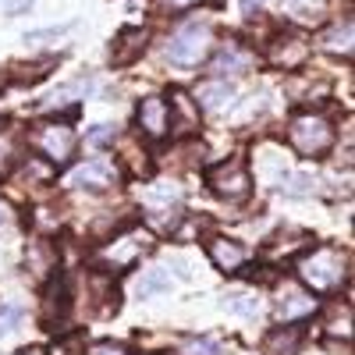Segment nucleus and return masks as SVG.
<instances>
[{
	"label": "nucleus",
	"instance_id": "nucleus-1",
	"mask_svg": "<svg viewBox=\"0 0 355 355\" xmlns=\"http://www.w3.org/2000/svg\"><path fill=\"white\" fill-rule=\"evenodd\" d=\"M295 270H299V281L313 295H327V291H338L348 281V259L331 245H309L299 259H295Z\"/></svg>",
	"mask_w": 355,
	"mask_h": 355
},
{
	"label": "nucleus",
	"instance_id": "nucleus-2",
	"mask_svg": "<svg viewBox=\"0 0 355 355\" xmlns=\"http://www.w3.org/2000/svg\"><path fill=\"white\" fill-rule=\"evenodd\" d=\"M214 50V33L206 21H192V25H182L178 33L167 40V61L178 64V68H199L206 57Z\"/></svg>",
	"mask_w": 355,
	"mask_h": 355
},
{
	"label": "nucleus",
	"instance_id": "nucleus-3",
	"mask_svg": "<svg viewBox=\"0 0 355 355\" xmlns=\"http://www.w3.org/2000/svg\"><path fill=\"white\" fill-rule=\"evenodd\" d=\"M150 249H153V234L142 231V227H132L121 239H110V245L100 252V270L103 274H121L128 266H135Z\"/></svg>",
	"mask_w": 355,
	"mask_h": 355
},
{
	"label": "nucleus",
	"instance_id": "nucleus-4",
	"mask_svg": "<svg viewBox=\"0 0 355 355\" xmlns=\"http://www.w3.org/2000/svg\"><path fill=\"white\" fill-rule=\"evenodd\" d=\"M288 139H291V146L302 157H323L334 146V128H331L327 117L302 114V117H295V121L288 125Z\"/></svg>",
	"mask_w": 355,
	"mask_h": 355
},
{
	"label": "nucleus",
	"instance_id": "nucleus-5",
	"mask_svg": "<svg viewBox=\"0 0 355 355\" xmlns=\"http://www.w3.org/2000/svg\"><path fill=\"white\" fill-rule=\"evenodd\" d=\"M206 185H210V192H217L220 199L239 202L252 192V178H249V167H245L242 157H227V160H220L206 171Z\"/></svg>",
	"mask_w": 355,
	"mask_h": 355
},
{
	"label": "nucleus",
	"instance_id": "nucleus-6",
	"mask_svg": "<svg viewBox=\"0 0 355 355\" xmlns=\"http://www.w3.org/2000/svg\"><path fill=\"white\" fill-rule=\"evenodd\" d=\"M33 146L43 153V160H50L53 167H64V164H71V157L78 150V135L64 121H43L33 132Z\"/></svg>",
	"mask_w": 355,
	"mask_h": 355
},
{
	"label": "nucleus",
	"instance_id": "nucleus-7",
	"mask_svg": "<svg viewBox=\"0 0 355 355\" xmlns=\"http://www.w3.org/2000/svg\"><path fill=\"white\" fill-rule=\"evenodd\" d=\"M316 239L309 231H299V227H281L277 234H270V239L263 242V259L266 263H274V266H281L284 259L288 263H295L309 245H313Z\"/></svg>",
	"mask_w": 355,
	"mask_h": 355
},
{
	"label": "nucleus",
	"instance_id": "nucleus-8",
	"mask_svg": "<svg viewBox=\"0 0 355 355\" xmlns=\"http://www.w3.org/2000/svg\"><path fill=\"white\" fill-rule=\"evenodd\" d=\"M68 185L89 189V192H103V189L117 185V164H114V160H103V157H100V160H85V164H78V167L71 171Z\"/></svg>",
	"mask_w": 355,
	"mask_h": 355
},
{
	"label": "nucleus",
	"instance_id": "nucleus-9",
	"mask_svg": "<svg viewBox=\"0 0 355 355\" xmlns=\"http://www.w3.org/2000/svg\"><path fill=\"white\" fill-rule=\"evenodd\" d=\"M135 121L146 139H164L171 132V103L164 96H146L135 110Z\"/></svg>",
	"mask_w": 355,
	"mask_h": 355
},
{
	"label": "nucleus",
	"instance_id": "nucleus-10",
	"mask_svg": "<svg viewBox=\"0 0 355 355\" xmlns=\"http://www.w3.org/2000/svg\"><path fill=\"white\" fill-rule=\"evenodd\" d=\"M256 64V53L239 46L234 40H227L214 57H210V75L214 78H227V75H239V71H249Z\"/></svg>",
	"mask_w": 355,
	"mask_h": 355
},
{
	"label": "nucleus",
	"instance_id": "nucleus-11",
	"mask_svg": "<svg viewBox=\"0 0 355 355\" xmlns=\"http://www.w3.org/2000/svg\"><path fill=\"white\" fill-rule=\"evenodd\" d=\"M146 40H150V33H146V28H139V25L121 28V33H117V40H114V46H110V64H114V68L135 64L139 57L146 53Z\"/></svg>",
	"mask_w": 355,
	"mask_h": 355
},
{
	"label": "nucleus",
	"instance_id": "nucleus-12",
	"mask_svg": "<svg viewBox=\"0 0 355 355\" xmlns=\"http://www.w3.org/2000/svg\"><path fill=\"white\" fill-rule=\"evenodd\" d=\"M68 309H71V288H68V281L50 274V288L43 295V323L50 331H57V323H64Z\"/></svg>",
	"mask_w": 355,
	"mask_h": 355
},
{
	"label": "nucleus",
	"instance_id": "nucleus-13",
	"mask_svg": "<svg viewBox=\"0 0 355 355\" xmlns=\"http://www.w3.org/2000/svg\"><path fill=\"white\" fill-rule=\"evenodd\" d=\"M206 252H210L214 266L224 270V274H239L245 266V259H249V249L242 242H234V239H210L206 242Z\"/></svg>",
	"mask_w": 355,
	"mask_h": 355
},
{
	"label": "nucleus",
	"instance_id": "nucleus-14",
	"mask_svg": "<svg viewBox=\"0 0 355 355\" xmlns=\"http://www.w3.org/2000/svg\"><path fill=\"white\" fill-rule=\"evenodd\" d=\"M266 57H270V64H277V68L291 71V68L306 64V57H309V43H306V40H299V36H281V40H274L270 46H266Z\"/></svg>",
	"mask_w": 355,
	"mask_h": 355
},
{
	"label": "nucleus",
	"instance_id": "nucleus-15",
	"mask_svg": "<svg viewBox=\"0 0 355 355\" xmlns=\"http://www.w3.org/2000/svg\"><path fill=\"white\" fill-rule=\"evenodd\" d=\"M309 313H316V299H313L309 288H288V291H281L277 316H281L284 323H299V320H306Z\"/></svg>",
	"mask_w": 355,
	"mask_h": 355
},
{
	"label": "nucleus",
	"instance_id": "nucleus-16",
	"mask_svg": "<svg viewBox=\"0 0 355 355\" xmlns=\"http://www.w3.org/2000/svg\"><path fill=\"white\" fill-rule=\"evenodd\" d=\"M299 348H302V327L299 323L274 327L263 338V355H299Z\"/></svg>",
	"mask_w": 355,
	"mask_h": 355
},
{
	"label": "nucleus",
	"instance_id": "nucleus-17",
	"mask_svg": "<svg viewBox=\"0 0 355 355\" xmlns=\"http://www.w3.org/2000/svg\"><path fill=\"white\" fill-rule=\"evenodd\" d=\"M231 100H234V85L227 82V78H214V82H202L199 89H196V107L199 110H224V107H231Z\"/></svg>",
	"mask_w": 355,
	"mask_h": 355
},
{
	"label": "nucleus",
	"instance_id": "nucleus-18",
	"mask_svg": "<svg viewBox=\"0 0 355 355\" xmlns=\"http://www.w3.org/2000/svg\"><path fill=\"white\" fill-rule=\"evenodd\" d=\"M93 78H75V82H68V85H57V93L43 103V107H50V110H57V107H78V100H85L89 93H93Z\"/></svg>",
	"mask_w": 355,
	"mask_h": 355
},
{
	"label": "nucleus",
	"instance_id": "nucleus-19",
	"mask_svg": "<svg viewBox=\"0 0 355 355\" xmlns=\"http://www.w3.org/2000/svg\"><path fill=\"white\" fill-rule=\"evenodd\" d=\"M25 266L33 270L36 277H50L57 274V249L50 242H33L25 252Z\"/></svg>",
	"mask_w": 355,
	"mask_h": 355
},
{
	"label": "nucleus",
	"instance_id": "nucleus-20",
	"mask_svg": "<svg viewBox=\"0 0 355 355\" xmlns=\"http://www.w3.org/2000/svg\"><path fill=\"white\" fill-rule=\"evenodd\" d=\"M323 50L331 53H352V18L338 21L327 36H323Z\"/></svg>",
	"mask_w": 355,
	"mask_h": 355
},
{
	"label": "nucleus",
	"instance_id": "nucleus-21",
	"mask_svg": "<svg viewBox=\"0 0 355 355\" xmlns=\"http://www.w3.org/2000/svg\"><path fill=\"white\" fill-rule=\"evenodd\" d=\"M182 117V121H178V125H182V128H192L196 121H199V107L185 96V93H178V89H174V93H171V117Z\"/></svg>",
	"mask_w": 355,
	"mask_h": 355
},
{
	"label": "nucleus",
	"instance_id": "nucleus-22",
	"mask_svg": "<svg viewBox=\"0 0 355 355\" xmlns=\"http://www.w3.org/2000/svg\"><path fill=\"white\" fill-rule=\"evenodd\" d=\"M167 288H171V274L167 270H146L139 277V284H135V291L142 295V299H150V295H157V291H167Z\"/></svg>",
	"mask_w": 355,
	"mask_h": 355
},
{
	"label": "nucleus",
	"instance_id": "nucleus-23",
	"mask_svg": "<svg viewBox=\"0 0 355 355\" xmlns=\"http://www.w3.org/2000/svg\"><path fill=\"white\" fill-rule=\"evenodd\" d=\"M224 309L252 320V316L259 313V299H256V295H249V291H239V295H227V299H224Z\"/></svg>",
	"mask_w": 355,
	"mask_h": 355
},
{
	"label": "nucleus",
	"instance_id": "nucleus-24",
	"mask_svg": "<svg viewBox=\"0 0 355 355\" xmlns=\"http://www.w3.org/2000/svg\"><path fill=\"white\" fill-rule=\"evenodd\" d=\"M277 192L281 196H309L313 192V178L309 174H284L277 182Z\"/></svg>",
	"mask_w": 355,
	"mask_h": 355
},
{
	"label": "nucleus",
	"instance_id": "nucleus-25",
	"mask_svg": "<svg viewBox=\"0 0 355 355\" xmlns=\"http://www.w3.org/2000/svg\"><path fill=\"white\" fill-rule=\"evenodd\" d=\"M25 320V309L15 306V302H0V338H8L15 327H21Z\"/></svg>",
	"mask_w": 355,
	"mask_h": 355
},
{
	"label": "nucleus",
	"instance_id": "nucleus-26",
	"mask_svg": "<svg viewBox=\"0 0 355 355\" xmlns=\"http://www.w3.org/2000/svg\"><path fill=\"white\" fill-rule=\"evenodd\" d=\"M53 64H57L53 57H43V61L28 64V68H25V75H15V82H21V85H25V82H28V85H36V82H43V78L53 71Z\"/></svg>",
	"mask_w": 355,
	"mask_h": 355
},
{
	"label": "nucleus",
	"instance_id": "nucleus-27",
	"mask_svg": "<svg viewBox=\"0 0 355 355\" xmlns=\"http://www.w3.org/2000/svg\"><path fill=\"white\" fill-rule=\"evenodd\" d=\"M114 139H117V128H114V125H96L93 132L85 135V142L93 146V150H103V146H114Z\"/></svg>",
	"mask_w": 355,
	"mask_h": 355
},
{
	"label": "nucleus",
	"instance_id": "nucleus-28",
	"mask_svg": "<svg viewBox=\"0 0 355 355\" xmlns=\"http://www.w3.org/2000/svg\"><path fill=\"white\" fill-rule=\"evenodd\" d=\"M185 355H224V345L214 341V338H196V341L185 348Z\"/></svg>",
	"mask_w": 355,
	"mask_h": 355
},
{
	"label": "nucleus",
	"instance_id": "nucleus-29",
	"mask_svg": "<svg viewBox=\"0 0 355 355\" xmlns=\"http://www.w3.org/2000/svg\"><path fill=\"white\" fill-rule=\"evenodd\" d=\"M75 28V21H68V25H57V28H43V33H25V43H43V40H61V36H68Z\"/></svg>",
	"mask_w": 355,
	"mask_h": 355
},
{
	"label": "nucleus",
	"instance_id": "nucleus-30",
	"mask_svg": "<svg viewBox=\"0 0 355 355\" xmlns=\"http://www.w3.org/2000/svg\"><path fill=\"white\" fill-rule=\"evenodd\" d=\"M89 355H132V352L125 345H117V341H96Z\"/></svg>",
	"mask_w": 355,
	"mask_h": 355
},
{
	"label": "nucleus",
	"instance_id": "nucleus-31",
	"mask_svg": "<svg viewBox=\"0 0 355 355\" xmlns=\"http://www.w3.org/2000/svg\"><path fill=\"white\" fill-rule=\"evenodd\" d=\"M33 4H36V0H8V15H11V18H15V15H25Z\"/></svg>",
	"mask_w": 355,
	"mask_h": 355
},
{
	"label": "nucleus",
	"instance_id": "nucleus-32",
	"mask_svg": "<svg viewBox=\"0 0 355 355\" xmlns=\"http://www.w3.org/2000/svg\"><path fill=\"white\" fill-rule=\"evenodd\" d=\"M196 4H202V0H164L167 11H189V8H196Z\"/></svg>",
	"mask_w": 355,
	"mask_h": 355
},
{
	"label": "nucleus",
	"instance_id": "nucleus-33",
	"mask_svg": "<svg viewBox=\"0 0 355 355\" xmlns=\"http://www.w3.org/2000/svg\"><path fill=\"white\" fill-rule=\"evenodd\" d=\"M266 4H270V0H242V11H245V15H256V11H263Z\"/></svg>",
	"mask_w": 355,
	"mask_h": 355
},
{
	"label": "nucleus",
	"instance_id": "nucleus-34",
	"mask_svg": "<svg viewBox=\"0 0 355 355\" xmlns=\"http://www.w3.org/2000/svg\"><path fill=\"white\" fill-rule=\"evenodd\" d=\"M8 220H11V206H8V202H0V227H4Z\"/></svg>",
	"mask_w": 355,
	"mask_h": 355
},
{
	"label": "nucleus",
	"instance_id": "nucleus-35",
	"mask_svg": "<svg viewBox=\"0 0 355 355\" xmlns=\"http://www.w3.org/2000/svg\"><path fill=\"white\" fill-rule=\"evenodd\" d=\"M18 355H46V348H36V345H33V348H21Z\"/></svg>",
	"mask_w": 355,
	"mask_h": 355
},
{
	"label": "nucleus",
	"instance_id": "nucleus-36",
	"mask_svg": "<svg viewBox=\"0 0 355 355\" xmlns=\"http://www.w3.org/2000/svg\"><path fill=\"white\" fill-rule=\"evenodd\" d=\"M4 125H8V121H4V117H0V132H4Z\"/></svg>",
	"mask_w": 355,
	"mask_h": 355
}]
</instances>
